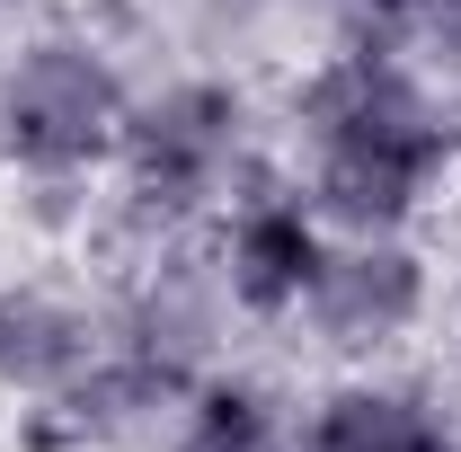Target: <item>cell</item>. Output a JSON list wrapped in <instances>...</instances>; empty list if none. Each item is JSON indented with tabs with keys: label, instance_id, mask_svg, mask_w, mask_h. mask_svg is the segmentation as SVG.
I'll list each match as a JSON object with an SVG mask.
<instances>
[{
	"label": "cell",
	"instance_id": "6da1fadb",
	"mask_svg": "<svg viewBox=\"0 0 461 452\" xmlns=\"http://www.w3.org/2000/svg\"><path fill=\"white\" fill-rule=\"evenodd\" d=\"M267 160L276 151H258V124H249V89L240 80H222V71H169V80L133 89L107 195L151 231H213V213Z\"/></svg>",
	"mask_w": 461,
	"mask_h": 452
},
{
	"label": "cell",
	"instance_id": "7a4b0ae2",
	"mask_svg": "<svg viewBox=\"0 0 461 452\" xmlns=\"http://www.w3.org/2000/svg\"><path fill=\"white\" fill-rule=\"evenodd\" d=\"M133 115V80L89 27H27L0 54V177L98 186Z\"/></svg>",
	"mask_w": 461,
	"mask_h": 452
},
{
	"label": "cell",
	"instance_id": "3957f363",
	"mask_svg": "<svg viewBox=\"0 0 461 452\" xmlns=\"http://www.w3.org/2000/svg\"><path fill=\"white\" fill-rule=\"evenodd\" d=\"M426 311H435V258L408 231H329V258L285 329H302L320 364L364 373L391 364L426 329Z\"/></svg>",
	"mask_w": 461,
	"mask_h": 452
},
{
	"label": "cell",
	"instance_id": "277c9868",
	"mask_svg": "<svg viewBox=\"0 0 461 452\" xmlns=\"http://www.w3.org/2000/svg\"><path fill=\"white\" fill-rule=\"evenodd\" d=\"M204 240H213V267H222L249 329H285L302 311V293H311V276H320V258H329V222L302 204V186L276 160L213 213Z\"/></svg>",
	"mask_w": 461,
	"mask_h": 452
},
{
	"label": "cell",
	"instance_id": "5b68a950",
	"mask_svg": "<svg viewBox=\"0 0 461 452\" xmlns=\"http://www.w3.org/2000/svg\"><path fill=\"white\" fill-rule=\"evenodd\" d=\"M115 346V302L89 293V276H0V399L45 408Z\"/></svg>",
	"mask_w": 461,
	"mask_h": 452
},
{
	"label": "cell",
	"instance_id": "8992f818",
	"mask_svg": "<svg viewBox=\"0 0 461 452\" xmlns=\"http://www.w3.org/2000/svg\"><path fill=\"white\" fill-rule=\"evenodd\" d=\"M302 452H461V417L408 373H329L302 399Z\"/></svg>",
	"mask_w": 461,
	"mask_h": 452
},
{
	"label": "cell",
	"instance_id": "52a82bcc",
	"mask_svg": "<svg viewBox=\"0 0 461 452\" xmlns=\"http://www.w3.org/2000/svg\"><path fill=\"white\" fill-rule=\"evenodd\" d=\"M169 452H302V399L222 364V373H204L186 391V417H177Z\"/></svg>",
	"mask_w": 461,
	"mask_h": 452
},
{
	"label": "cell",
	"instance_id": "ba28073f",
	"mask_svg": "<svg viewBox=\"0 0 461 452\" xmlns=\"http://www.w3.org/2000/svg\"><path fill=\"white\" fill-rule=\"evenodd\" d=\"M338 27H400L408 18V0H320Z\"/></svg>",
	"mask_w": 461,
	"mask_h": 452
},
{
	"label": "cell",
	"instance_id": "9c48e42d",
	"mask_svg": "<svg viewBox=\"0 0 461 452\" xmlns=\"http://www.w3.org/2000/svg\"><path fill=\"white\" fill-rule=\"evenodd\" d=\"M45 0H0V36H27V18H36Z\"/></svg>",
	"mask_w": 461,
	"mask_h": 452
},
{
	"label": "cell",
	"instance_id": "30bf717a",
	"mask_svg": "<svg viewBox=\"0 0 461 452\" xmlns=\"http://www.w3.org/2000/svg\"><path fill=\"white\" fill-rule=\"evenodd\" d=\"M453 338H461V311H453Z\"/></svg>",
	"mask_w": 461,
	"mask_h": 452
}]
</instances>
